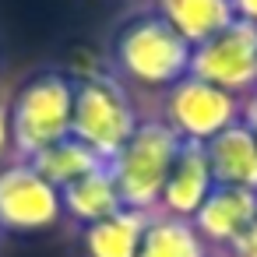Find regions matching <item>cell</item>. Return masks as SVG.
Instances as JSON below:
<instances>
[{"mask_svg":"<svg viewBox=\"0 0 257 257\" xmlns=\"http://www.w3.org/2000/svg\"><path fill=\"white\" fill-rule=\"evenodd\" d=\"M60 204H64V215L74 218L81 229L92 225V222H102V218L116 215V211L123 208V201H120L116 180H113V173H109V162L99 166V169H92L88 176L67 183V187L60 190Z\"/></svg>","mask_w":257,"mask_h":257,"instance_id":"7c38bea8","label":"cell"},{"mask_svg":"<svg viewBox=\"0 0 257 257\" xmlns=\"http://www.w3.org/2000/svg\"><path fill=\"white\" fill-rule=\"evenodd\" d=\"M176 148H180V138L159 116H145L138 123V131L127 138V145L109 159V173L116 180L123 208L148 211V215L159 211L162 187L169 180Z\"/></svg>","mask_w":257,"mask_h":257,"instance_id":"277c9868","label":"cell"},{"mask_svg":"<svg viewBox=\"0 0 257 257\" xmlns=\"http://www.w3.org/2000/svg\"><path fill=\"white\" fill-rule=\"evenodd\" d=\"M152 11L190 46H201L236 22L232 0H152Z\"/></svg>","mask_w":257,"mask_h":257,"instance_id":"8fae6325","label":"cell"},{"mask_svg":"<svg viewBox=\"0 0 257 257\" xmlns=\"http://www.w3.org/2000/svg\"><path fill=\"white\" fill-rule=\"evenodd\" d=\"M211 187H215V180H211V169H208L204 145L180 141L173 169H169V180L162 187L159 211L162 215H176V218H194L197 208L204 204V197L211 194Z\"/></svg>","mask_w":257,"mask_h":257,"instance_id":"9c48e42d","label":"cell"},{"mask_svg":"<svg viewBox=\"0 0 257 257\" xmlns=\"http://www.w3.org/2000/svg\"><path fill=\"white\" fill-rule=\"evenodd\" d=\"M225 253H229V257H257V218L250 222V229H246Z\"/></svg>","mask_w":257,"mask_h":257,"instance_id":"2e32d148","label":"cell"},{"mask_svg":"<svg viewBox=\"0 0 257 257\" xmlns=\"http://www.w3.org/2000/svg\"><path fill=\"white\" fill-rule=\"evenodd\" d=\"M152 215L134 211V208H120L116 215L85 225L81 229L85 253L88 257H138V246H141V236H145V225Z\"/></svg>","mask_w":257,"mask_h":257,"instance_id":"4fadbf2b","label":"cell"},{"mask_svg":"<svg viewBox=\"0 0 257 257\" xmlns=\"http://www.w3.org/2000/svg\"><path fill=\"white\" fill-rule=\"evenodd\" d=\"M11 152V123H8V102L0 99V162Z\"/></svg>","mask_w":257,"mask_h":257,"instance_id":"ac0fdd59","label":"cell"},{"mask_svg":"<svg viewBox=\"0 0 257 257\" xmlns=\"http://www.w3.org/2000/svg\"><path fill=\"white\" fill-rule=\"evenodd\" d=\"M74 113V74L60 67H43L22 81L15 99L8 102L11 123V155L32 159L43 148L64 141L71 134Z\"/></svg>","mask_w":257,"mask_h":257,"instance_id":"7a4b0ae2","label":"cell"},{"mask_svg":"<svg viewBox=\"0 0 257 257\" xmlns=\"http://www.w3.org/2000/svg\"><path fill=\"white\" fill-rule=\"evenodd\" d=\"M25 162H32L57 190H64L67 183H74V180H81V176H88L92 169H99V166H106V159H99L88 145H81L78 138H64V141H57V145H50V148H43L39 155H32V159H25Z\"/></svg>","mask_w":257,"mask_h":257,"instance_id":"9a60e30c","label":"cell"},{"mask_svg":"<svg viewBox=\"0 0 257 257\" xmlns=\"http://www.w3.org/2000/svg\"><path fill=\"white\" fill-rule=\"evenodd\" d=\"M141 116L127 92V85L113 71H85L74 74V113L71 138L88 145L99 159H113L127 138L138 131Z\"/></svg>","mask_w":257,"mask_h":257,"instance_id":"3957f363","label":"cell"},{"mask_svg":"<svg viewBox=\"0 0 257 257\" xmlns=\"http://www.w3.org/2000/svg\"><path fill=\"white\" fill-rule=\"evenodd\" d=\"M190 78H201L236 99L257 88V25L232 22L190 53Z\"/></svg>","mask_w":257,"mask_h":257,"instance_id":"8992f818","label":"cell"},{"mask_svg":"<svg viewBox=\"0 0 257 257\" xmlns=\"http://www.w3.org/2000/svg\"><path fill=\"white\" fill-rule=\"evenodd\" d=\"M239 123L257 138V88H253L250 95H243V99H239Z\"/></svg>","mask_w":257,"mask_h":257,"instance_id":"e0dca14e","label":"cell"},{"mask_svg":"<svg viewBox=\"0 0 257 257\" xmlns=\"http://www.w3.org/2000/svg\"><path fill=\"white\" fill-rule=\"evenodd\" d=\"M232 15H236L239 22L257 25V0H232Z\"/></svg>","mask_w":257,"mask_h":257,"instance_id":"d6986e66","label":"cell"},{"mask_svg":"<svg viewBox=\"0 0 257 257\" xmlns=\"http://www.w3.org/2000/svg\"><path fill=\"white\" fill-rule=\"evenodd\" d=\"M257 218V190L246 187H211V194L204 197V204L197 208V215L190 218L194 229L201 232V239L211 250H229Z\"/></svg>","mask_w":257,"mask_h":257,"instance_id":"ba28073f","label":"cell"},{"mask_svg":"<svg viewBox=\"0 0 257 257\" xmlns=\"http://www.w3.org/2000/svg\"><path fill=\"white\" fill-rule=\"evenodd\" d=\"M138 257H211V246L201 239L190 218L155 211L145 225Z\"/></svg>","mask_w":257,"mask_h":257,"instance_id":"5bb4252c","label":"cell"},{"mask_svg":"<svg viewBox=\"0 0 257 257\" xmlns=\"http://www.w3.org/2000/svg\"><path fill=\"white\" fill-rule=\"evenodd\" d=\"M190 53L194 46L148 8L116 25L109 39V71L123 85L166 92L190 74Z\"/></svg>","mask_w":257,"mask_h":257,"instance_id":"6da1fadb","label":"cell"},{"mask_svg":"<svg viewBox=\"0 0 257 257\" xmlns=\"http://www.w3.org/2000/svg\"><path fill=\"white\" fill-rule=\"evenodd\" d=\"M159 120L180 138L208 145L232 123H239V99L201 81V78H180L173 88L162 92V113Z\"/></svg>","mask_w":257,"mask_h":257,"instance_id":"5b68a950","label":"cell"},{"mask_svg":"<svg viewBox=\"0 0 257 257\" xmlns=\"http://www.w3.org/2000/svg\"><path fill=\"white\" fill-rule=\"evenodd\" d=\"M64 218L60 190L22 159H11L0 166V236L15 232H43L53 229Z\"/></svg>","mask_w":257,"mask_h":257,"instance_id":"52a82bcc","label":"cell"},{"mask_svg":"<svg viewBox=\"0 0 257 257\" xmlns=\"http://www.w3.org/2000/svg\"><path fill=\"white\" fill-rule=\"evenodd\" d=\"M204 155H208L211 180L218 187L257 190V138L243 123H232L229 131L211 138L204 145Z\"/></svg>","mask_w":257,"mask_h":257,"instance_id":"30bf717a","label":"cell"}]
</instances>
